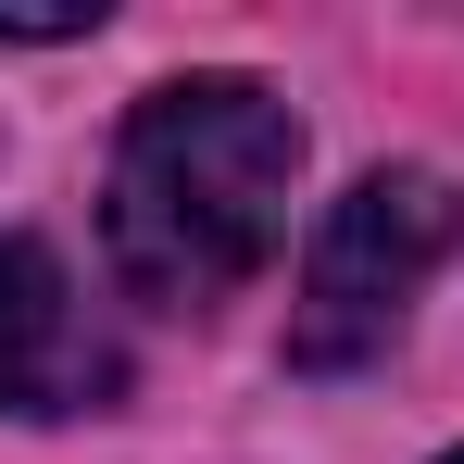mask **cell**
Segmentation results:
<instances>
[{
	"label": "cell",
	"mask_w": 464,
	"mask_h": 464,
	"mask_svg": "<svg viewBox=\"0 0 464 464\" xmlns=\"http://www.w3.org/2000/svg\"><path fill=\"white\" fill-rule=\"evenodd\" d=\"M289 176H302V113L264 76H176L126 113L101 238L113 276L151 314H214L264 276L289 238Z\"/></svg>",
	"instance_id": "1"
},
{
	"label": "cell",
	"mask_w": 464,
	"mask_h": 464,
	"mask_svg": "<svg viewBox=\"0 0 464 464\" xmlns=\"http://www.w3.org/2000/svg\"><path fill=\"white\" fill-rule=\"evenodd\" d=\"M452 238H464L452 176H427V163L352 176V188L326 201V227H314L302 302H289V364H302V377H352L364 352H389L401 314L427 302V276L452 264Z\"/></svg>",
	"instance_id": "2"
},
{
	"label": "cell",
	"mask_w": 464,
	"mask_h": 464,
	"mask_svg": "<svg viewBox=\"0 0 464 464\" xmlns=\"http://www.w3.org/2000/svg\"><path fill=\"white\" fill-rule=\"evenodd\" d=\"M113 389V352L88 339L76 276L38 238H0V414H76Z\"/></svg>",
	"instance_id": "3"
},
{
	"label": "cell",
	"mask_w": 464,
	"mask_h": 464,
	"mask_svg": "<svg viewBox=\"0 0 464 464\" xmlns=\"http://www.w3.org/2000/svg\"><path fill=\"white\" fill-rule=\"evenodd\" d=\"M452 464H464V452H452Z\"/></svg>",
	"instance_id": "4"
}]
</instances>
